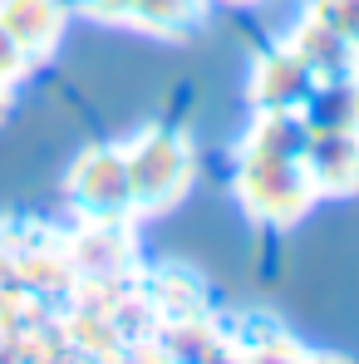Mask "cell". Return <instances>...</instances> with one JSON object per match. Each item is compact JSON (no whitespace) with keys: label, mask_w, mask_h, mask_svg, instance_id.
<instances>
[{"label":"cell","mask_w":359,"mask_h":364,"mask_svg":"<svg viewBox=\"0 0 359 364\" xmlns=\"http://www.w3.org/2000/svg\"><path fill=\"white\" fill-rule=\"evenodd\" d=\"M30 64H35V60L15 45V35H10V30H5V20H0V84H15Z\"/></svg>","instance_id":"cell-11"},{"label":"cell","mask_w":359,"mask_h":364,"mask_svg":"<svg viewBox=\"0 0 359 364\" xmlns=\"http://www.w3.org/2000/svg\"><path fill=\"white\" fill-rule=\"evenodd\" d=\"M202 10H207V0H138L128 25L153 30V35H182L202 20Z\"/></svg>","instance_id":"cell-9"},{"label":"cell","mask_w":359,"mask_h":364,"mask_svg":"<svg viewBox=\"0 0 359 364\" xmlns=\"http://www.w3.org/2000/svg\"><path fill=\"white\" fill-rule=\"evenodd\" d=\"M300 163L315 197H350L359 192V133H310Z\"/></svg>","instance_id":"cell-5"},{"label":"cell","mask_w":359,"mask_h":364,"mask_svg":"<svg viewBox=\"0 0 359 364\" xmlns=\"http://www.w3.org/2000/svg\"><path fill=\"white\" fill-rule=\"evenodd\" d=\"M310 15L335 25L350 45H359V0H310Z\"/></svg>","instance_id":"cell-10"},{"label":"cell","mask_w":359,"mask_h":364,"mask_svg":"<svg viewBox=\"0 0 359 364\" xmlns=\"http://www.w3.org/2000/svg\"><path fill=\"white\" fill-rule=\"evenodd\" d=\"M0 20H5V30L15 35V45L30 60H45L64 40L69 5L64 0H0Z\"/></svg>","instance_id":"cell-6"},{"label":"cell","mask_w":359,"mask_h":364,"mask_svg":"<svg viewBox=\"0 0 359 364\" xmlns=\"http://www.w3.org/2000/svg\"><path fill=\"white\" fill-rule=\"evenodd\" d=\"M310 89H315V74L300 64V55L291 45L266 50L256 60V69H251V104H256V114H300Z\"/></svg>","instance_id":"cell-4"},{"label":"cell","mask_w":359,"mask_h":364,"mask_svg":"<svg viewBox=\"0 0 359 364\" xmlns=\"http://www.w3.org/2000/svg\"><path fill=\"white\" fill-rule=\"evenodd\" d=\"M305 138L310 128L300 114H256L237 153V197L256 222L296 227L300 217L320 202L305 178Z\"/></svg>","instance_id":"cell-1"},{"label":"cell","mask_w":359,"mask_h":364,"mask_svg":"<svg viewBox=\"0 0 359 364\" xmlns=\"http://www.w3.org/2000/svg\"><path fill=\"white\" fill-rule=\"evenodd\" d=\"M286 45L300 55V64H305L315 79H340V74H355V45H350L335 25H325L320 15H305L296 30H291V40H286Z\"/></svg>","instance_id":"cell-8"},{"label":"cell","mask_w":359,"mask_h":364,"mask_svg":"<svg viewBox=\"0 0 359 364\" xmlns=\"http://www.w3.org/2000/svg\"><path fill=\"white\" fill-rule=\"evenodd\" d=\"M217 5H256V0H217Z\"/></svg>","instance_id":"cell-15"},{"label":"cell","mask_w":359,"mask_h":364,"mask_svg":"<svg viewBox=\"0 0 359 364\" xmlns=\"http://www.w3.org/2000/svg\"><path fill=\"white\" fill-rule=\"evenodd\" d=\"M305 364H350V360H340V355H310Z\"/></svg>","instance_id":"cell-14"},{"label":"cell","mask_w":359,"mask_h":364,"mask_svg":"<svg viewBox=\"0 0 359 364\" xmlns=\"http://www.w3.org/2000/svg\"><path fill=\"white\" fill-rule=\"evenodd\" d=\"M89 20H99V25H128V15H133V5L138 0H74Z\"/></svg>","instance_id":"cell-12"},{"label":"cell","mask_w":359,"mask_h":364,"mask_svg":"<svg viewBox=\"0 0 359 364\" xmlns=\"http://www.w3.org/2000/svg\"><path fill=\"white\" fill-rule=\"evenodd\" d=\"M123 158H128V182H133V217L178 207L197 173L192 143L168 128H143L138 138L123 143Z\"/></svg>","instance_id":"cell-2"},{"label":"cell","mask_w":359,"mask_h":364,"mask_svg":"<svg viewBox=\"0 0 359 364\" xmlns=\"http://www.w3.org/2000/svg\"><path fill=\"white\" fill-rule=\"evenodd\" d=\"M10 119V84H0V123Z\"/></svg>","instance_id":"cell-13"},{"label":"cell","mask_w":359,"mask_h":364,"mask_svg":"<svg viewBox=\"0 0 359 364\" xmlns=\"http://www.w3.org/2000/svg\"><path fill=\"white\" fill-rule=\"evenodd\" d=\"M300 123L310 133H359V74L315 79L300 104Z\"/></svg>","instance_id":"cell-7"},{"label":"cell","mask_w":359,"mask_h":364,"mask_svg":"<svg viewBox=\"0 0 359 364\" xmlns=\"http://www.w3.org/2000/svg\"><path fill=\"white\" fill-rule=\"evenodd\" d=\"M355 74H359V45H355Z\"/></svg>","instance_id":"cell-16"},{"label":"cell","mask_w":359,"mask_h":364,"mask_svg":"<svg viewBox=\"0 0 359 364\" xmlns=\"http://www.w3.org/2000/svg\"><path fill=\"white\" fill-rule=\"evenodd\" d=\"M69 197L84 212V222H128L133 217V182H128L123 143L79 153L69 168Z\"/></svg>","instance_id":"cell-3"}]
</instances>
